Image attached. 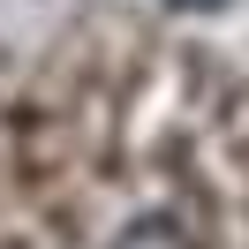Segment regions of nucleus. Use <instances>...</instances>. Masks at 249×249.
I'll use <instances>...</instances> for the list:
<instances>
[{"instance_id": "f257e3e1", "label": "nucleus", "mask_w": 249, "mask_h": 249, "mask_svg": "<svg viewBox=\"0 0 249 249\" xmlns=\"http://www.w3.org/2000/svg\"><path fill=\"white\" fill-rule=\"evenodd\" d=\"M113 249H196V242H189V227H181V219L151 212V219H136V227H128Z\"/></svg>"}, {"instance_id": "f03ea898", "label": "nucleus", "mask_w": 249, "mask_h": 249, "mask_svg": "<svg viewBox=\"0 0 249 249\" xmlns=\"http://www.w3.org/2000/svg\"><path fill=\"white\" fill-rule=\"evenodd\" d=\"M174 8H219V0H174Z\"/></svg>"}]
</instances>
